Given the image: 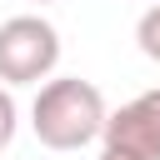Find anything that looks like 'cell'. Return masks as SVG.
I'll list each match as a JSON object with an SVG mask.
<instances>
[{
  "mask_svg": "<svg viewBox=\"0 0 160 160\" xmlns=\"http://www.w3.org/2000/svg\"><path fill=\"white\" fill-rule=\"evenodd\" d=\"M105 95L80 80V75H55L35 90V105H30V130L45 150H85L90 140L105 135Z\"/></svg>",
  "mask_w": 160,
  "mask_h": 160,
  "instance_id": "6da1fadb",
  "label": "cell"
},
{
  "mask_svg": "<svg viewBox=\"0 0 160 160\" xmlns=\"http://www.w3.org/2000/svg\"><path fill=\"white\" fill-rule=\"evenodd\" d=\"M95 160H140V155H130V150H115V145H105Z\"/></svg>",
  "mask_w": 160,
  "mask_h": 160,
  "instance_id": "8992f818",
  "label": "cell"
},
{
  "mask_svg": "<svg viewBox=\"0 0 160 160\" xmlns=\"http://www.w3.org/2000/svg\"><path fill=\"white\" fill-rule=\"evenodd\" d=\"M15 125H20V110H15V95L10 85H0V150L15 140Z\"/></svg>",
  "mask_w": 160,
  "mask_h": 160,
  "instance_id": "5b68a950",
  "label": "cell"
},
{
  "mask_svg": "<svg viewBox=\"0 0 160 160\" xmlns=\"http://www.w3.org/2000/svg\"><path fill=\"white\" fill-rule=\"evenodd\" d=\"M40 5H50V0H40Z\"/></svg>",
  "mask_w": 160,
  "mask_h": 160,
  "instance_id": "52a82bcc",
  "label": "cell"
},
{
  "mask_svg": "<svg viewBox=\"0 0 160 160\" xmlns=\"http://www.w3.org/2000/svg\"><path fill=\"white\" fill-rule=\"evenodd\" d=\"M60 65V30L45 15H15L0 25V85H40Z\"/></svg>",
  "mask_w": 160,
  "mask_h": 160,
  "instance_id": "7a4b0ae2",
  "label": "cell"
},
{
  "mask_svg": "<svg viewBox=\"0 0 160 160\" xmlns=\"http://www.w3.org/2000/svg\"><path fill=\"white\" fill-rule=\"evenodd\" d=\"M100 140L115 145V150H130L140 160H160V90H145L130 105H120L105 120V135Z\"/></svg>",
  "mask_w": 160,
  "mask_h": 160,
  "instance_id": "3957f363",
  "label": "cell"
},
{
  "mask_svg": "<svg viewBox=\"0 0 160 160\" xmlns=\"http://www.w3.org/2000/svg\"><path fill=\"white\" fill-rule=\"evenodd\" d=\"M135 40H140V55H150V60L160 65V5H150V10L140 15V25H135Z\"/></svg>",
  "mask_w": 160,
  "mask_h": 160,
  "instance_id": "277c9868",
  "label": "cell"
}]
</instances>
